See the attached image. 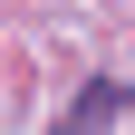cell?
<instances>
[{"label":"cell","mask_w":135,"mask_h":135,"mask_svg":"<svg viewBox=\"0 0 135 135\" xmlns=\"http://www.w3.org/2000/svg\"><path fill=\"white\" fill-rule=\"evenodd\" d=\"M135 97L116 87V77H97V87H77V106H68V135H97V126H116Z\"/></svg>","instance_id":"cell-1"}]
</instances>
